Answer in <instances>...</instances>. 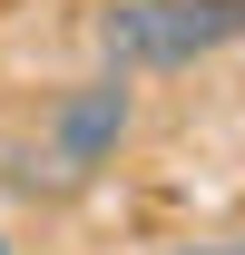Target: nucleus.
I'll list each match as a JSON object with an SVG mask.
<instances>
[{"instance_id": "nucleus-1", "label": "nucleus", "mask_w": 245, "mask_h": 255, "mask_svg": "<svg viewBox=\"0 0 245 255\" xmlns=\"http://www.w3.org/2000/svg\"><path fill=\"white\" fill-rule=\"evenodd\" d=\"M98 69L157 79V69H196L245 49V0H108L98 10Z\"/></svg>"}, {"instance_id": "nucleus-2", "label": "nucleus", "mask_w": 245, "mask_h": 255, "mask_svg": "<svg viewBox=\"0 0 245 255\" xmlns=\"http://www.w3.org/2000/svg\"><path fill=\"white\" fill-rule=\"evenodd\" d=\"M127 128H137V79H127V69H98V79H79V89L39 118V157L59 167V187H79V177H98V167L127 147Z\"/></svg>"}, {"instance_id": "nucleus-3", "label": "nucleus", "mask_w": 245, "mask_h": 255, "mask_svg": "<svg viewBox=\"0 0 245 255\" xmlns=\"http://www.w3.org/2000/svg\"><path fill=\"white\" fill-rule=\"evenodd\" d=\"M196 255H245V246H196Z\"/></svg>"}, {"instance_id": "nucleus-4", "label": "nucleus", "mask_w": 245, "mask_h": 255, "mask_svg": "<svg viewBox=\"0 0 245 255\" xmlns=\"http://www.w3.org/2000/svg\"><path fill=\"white\" fill-rule=\"evenodd\" d=\"M0 255H20V246H10V236H0Z\"/></svg>"}]
</instances>
